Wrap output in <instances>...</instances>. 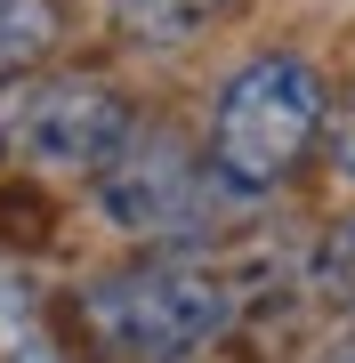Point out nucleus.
I'll return each instance as SVG.
<instances>
[{
    "label": "nucleus",
    "instance_id": "f257e3e1",
    "mask_svg": "<svg viewBox=\"0 0 355 363\" xmlns=\"http://www.w3.org/2000/svg\"><path fill=\"white\" fill-rule=\"evenodd\" d=\"M81 323L113 363H186L242 323V283L210 259H137L81 291Z\"/></svg>",
    "mask_w": 355,
    "mask_h": 363
},
{
    "label": "nucleus",
    "instance_id": "f03ea898",
    "mask_svg": "<svg viewBox=\"0 0 355 363\" xmlns=\"http://www.w3.org/2000/svg\"><path fill=\"white\" fill-rule=\"evenodd\" d=\"M323 113H331L323 73L307 65V57H291V49H266V57H250V65L226 73V89L210 105V145H202V162H210V178L235 202H259V194H275L291 169L315 154Z\"/></svg>",
    "mask_w": 355,
    "mask_h": 363
},
{
    "label": "nucleus",
    "instance_id": "7ed1b4c3",
    "mask_svg": "<svg viewBox=\"0 0 355 363\" xmlns=\"http://www.w3.org/2000/svg\"><path fill=\"white\" fill-rule=\"evenodd\" d=\"M226 202L235 194L210 178V162L186 138L137 130V121H130V138L113 145V162L97 169V210H106L121 234H137V242H194Z\"/></svg>",
    "mask_w": 355,
    "mask_h": 363
},
{
    "label": "nucleus",
    "instance_id": "20e7f679",
    "mask_svg": "<svg viewBox=\"0 0 355 363\" xmlns=\"http://www.w3.org/2000/svg\"><path fill=\"white\" fill-rule=\"evenodd\" d=\"M130 97L97 73H57L33 81L25 97L9 105V145L33 169H57V178H97L113 162V145L130 138Z\"/></svg>",
    "mask_w": 355,
    "mask_h": 363
},
{
    "label": "nucleus",
    "instance_id": "39448f33",
    "mask_svg": "<svg viewBox=\"0 0 355 363\" xmlns=\"http://www.w3.org/2000/svg\"><path fill=\"white\" fill-rule=\"evenodd\" d=\"M235 0H113V33L130 49H186L194 33H210Z\"/></svg>",
    "mask_w": 355,
    "mask_h": 363
},
{
    "label": "nucleus",
    "instance_id": "423d86ee",
    "mask_svg": "<svg viewBox=\"0 0 355 363\" xmlns=\"http://www.w3.org/2000/svg\"><path fill=\"white\" fill-rule=\"evenodd\" d=\"M57 33H65L57 0H0V81L40 65V57L57 49Z\"/></svg>",
    "mask_w": 355,
    "mask_h": 363
},
{
    "label": "nucleus",
    "instance_id": "0eeeda50",
    "mask_svg": "<svg viewBox=\"0 0 355 363\" xmlns=\"http://www.w3.org/2000/svg\"><path fill=\"white\" fill-rule=\"evenodd\" d=\"M331 162H339V178L355 186V97H347V121H339V138H331Z\"/></svg>",
    "mask_w": 355,
    "mask_h": 363
},
{
    "label": "nucleus",
    "instance_id": "6e6552de",
    "mask_svg": "<svg viewBox=\"0 0 355 363\" xmlns=\"http://www.w3.org/2000/svg\"><path fill=\"white\" fill-rule=\"evenodd\" d=\"M323 363H355V331H347V339H339V347H331Z\"/></svg>",
    "mask_w": 355,
    "mask_h": 363
}]
</instances>
